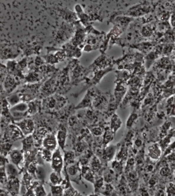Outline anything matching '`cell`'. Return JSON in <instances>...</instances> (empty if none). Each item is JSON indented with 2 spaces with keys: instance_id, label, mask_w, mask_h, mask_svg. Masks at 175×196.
<instances>
[{
  "instance_id": "8fae6325",
  "label": "cell",
  "mask_w": 175,
  "mask_h": 196,
  "mask_svg": "<svg viewBox=\"0 0 175 196\" xmlns=\"http://www.w3.org/2000/svg\"><path fill=\"white\" fill-rule=\"evenodd\" d=\"M66 137H67V133H66V132L64 130H60L58 132L57 137H56L57 140L58 144L59 145V147L63 150H64L65 148Z\"/></svg>"
},
{
  "instance_id": "5bb4252c",
  "label": "cell",
  "mask_w": 175,
  "mask_h": 196,
  "mask_svg": "<svg viewBox=\"0 0 175 196\" xmlns=\"http://www.w3.org/2000/svg\"><path fill=\"white\" fill-rule=\"evenodd\" d=\"M35 176L38 180L43 181L46 177V172L45 169L41 165H37V168L35 171Z\"/></svg>"
},
{
  "instance_id": "d4e9b609",
  "label": "cell",
  "mask_w": 175,
  "mask_h": 196,
  "mask_svg": "<svg viewBox=\"0 0 175 196\" xmlns=\"http://www.w3.org/2000/svg\"><path fill=\"white\" fill-rule=\"evenodd\" d=\"M67 172L71 176H76L79 172V169L76 165H71L67 169Z\"/></svg>"
},
{
  "instance_id": "7c38bea8",
  "label": "cell",
  "mask_w": 175,
  "mask_h": 196,
  "mask_svg": "<svg viewBox=\"0 0 175 196\" xmlns=\"http://www.w3.org/2000/svg\"><path fill=\"white\" fill-rule=\"evenodd\" d=\"M82 175L83 178L86 180L94 184L96 178H94V172L91 169V168L86 166L84 167L83 169Z\"/></svg>"
},
{
  "instance_id": "e575fe53",
  "label": "cell",
  "mask_w": 175,
  "mask_h": 196,
  "mask_svg": "<svg viewBox=\"0 0 175 196\" xmlns=\"http://www.w3.org/2000/svg\"><path fill=\"white\" fill-rule=\"evenodd\" d=\"M169 158L171 160H175V156L174 155H171L169 157Z\"/></svg>"
},
{
  "instance_id": "484cf974",
  "label": "cell",
  "mask_w": 175,
  "mask_h": 196,
  "mask_svg": "<svg viewBox=\"0 0 175 196\" xmlns=\"http://www.w3.org/2000/svg\"><path fill=\"white\" fill-rule=\"evenodd\" d=\"M78 192L76 190H75L73 187H70V188H67L65 190L64 192V196H77Z\"/></svg>"
},
{
  "instance_id": "7402d4cb",
  "label": "cell",
  "mask_w": 175,
  "mask_h": 196,
  "mask_svg": "<svg viewBox=\"0 0 175 196\" xmlns=\"http://www.w3.org/2000/svg\"><path fill=\"white\" fill-rule=\"evenodd\" d=\"M62 101H60V100H57L55 99H53V98H51V99H49V101L48 102V106L49 108L50 109H53L55 107H61L62 105V104H60V102Z\"/></svg>"
},
{
  "instance_id": "74e56055",
  "label": "cell",
  "mask_w": 175,
  "mask_h": 196,
  "mask_svg": "<svg viewBox=\"0 0 175 196\" xmlns=\"http://www.w3.org/2000/svg\"><path fill=\"white\" fill-rule=\"evenodd\" d=\"M89 196H98V195L96 193H95V194H94L90 195Z\"/></svg>"
},
{
  "instance_id": "52a82bcc",
  "label": "cell",
  "mask_w": 175,
  "mask_h": 196,
  "mask_svg": "<svg viewBox=\"0 0 175 196\" xmlns=\"http://www.w3.org/2000/svg\"><path fill=\"white\" fill-rule=\"evenodd\" d=\"M7 189L12 195L18 194L20 190V184L17 178L8 179Z\"/></svg>"
},
{
  "instance_id": "ba28073f",
  "label": "cell",
  "mask_w": 175,
  "mask_h": 196,
  "mask_svg": "<svg viewBox=\"0 0 175 196\" xmlns=\"http://www.w3.org/2000/svg\"><path fill=\"white\" fill-rule=\"evenodd\" d=\"M5 171L8 179L17 178L19 174L18 168L13 163H7L5 166Z\"/></svg>"
},
{
  "instance_id": "6da1fadb",
  "label": "cell",
  "mask_w": 175,
  "mask_h": 196,
  "mask_svg": "<svg viewBox=\"0 0 175 196\" xmlns=\"http://www.w3.org/2000/svg\"><path fill=\"white\" fill-rule=\"evenodd\" d=\"M64 164V160L61 155L60 148H58L54 151L51 158V167L53 172L61 174Z\"/></svg>"
},
{
  "instance_id": "4dcf8cb0",
  "label": "cell",
  "mask_w": 175,
  "mask_h": 196,
  "mask_svg": "<svg viewBox=\"0 0 175 196\" xmlns=\"http://www.w3.org/2000/svg\"><path fill=\"white\" fill-rule=\"evenodd\" d=\"M136 117H137V116H132L130 119L128 121V123H127V125H130L132 124V123L134 121V120L136 119Z\"/></svg>"
},
{
  "instance_id": "f1b7e54d",
  "label": "cell",
  "mask_w": 175,
  "mask_h": 196,
  "mask_svg": "<svg viewBox=\"0 0 175 196\" xmlns=\"http://www.w3.org/2000/svg\"><path fill=\"white\" fill-rule=\"evenodd\" d=\"M25 196H35V194L34 192V189L32 188H29L27 190V192H25Z\"/></svg>"
},
{
  "instance_id": "d590c367",
  "label": "cell",
  "mask_w": 175,
  "mask_h": 196,
  "mask_svg": "<svg viewBox=\"0 0 175 196\" xmlns=\"http://www.w3.org/2000/svg\"><path fill=\"white\" fill-rule=\"evenodd\" d=\"M134 162V159H131L130 160V164H133Z\"/></svg>"
},
{
  "instance_id": "ac0fdd59",
  "label": "cell",
  "mask_w": 175,
  "mask_h": 196,
  "mask_svg": "<svg viewBox=\"0 0 175 196\" xmlns=\"http://www.w3.org/2000/svg\"><path fill=\"white\" fill-rule=\"evenodd\" d=\"M34 190L35 196H47L45 190L42 185H37Z\"/></svg>"
},
{
  "instance_id": "603a6c76",
  "label": "cell",
  "mask_w": 175,
  "mask_h": 196,
  "mask_svg": "<svg viewBox=\"0 0 175 196\" xmlns=\"http://www.w3.org/2000/svg\"><path fill=\"white\" fill-rule=\"evenodd\" d=\"M37 163L36 161H33L32 163H30L27 166L28 173L32 176H35V171L37 168Z\"/></svg>"
},
{
  "instance_id": "e0dca14e",
  "label": "cell",
  "mask_w": 175,
  "mask_h": 196,
  "mask_svg": "<svg viewBox=\"0 0 175 196\" xmlns=\"http://www.w3.org/2000/svg\"><path fill=\"white\" fill-rule=\"evenodd\" d=\"M104 179L102 177H100L95 179V181L94 184L95 193L97 194L102 189L104 185Z\"/></svg>"
},
{
  "instance_id": "8d00e7d4",
  "label": "cell",
  "mask_w": 175,
  "mask_h": 196,
  "mask_svg": "<svg viewBox=\"0 0 175 196\" xmlns=\"http://www.w3.org/2000/svg\"><path fill=\"white\" fill-rule=\"evenodd\" d=\"M152 169H153V166H152V165H150V166H148V170L150 171H151Z\"/></svg>"
},
{
  "instance_id": "4316f807",
  "label": "cell",
  "mask_w": 175,
  "mask_h": 196,
  "mask_svg": "<svg viewBox=\"0 0 175 196\" xmlns=\"http://www.w3.org/2000/svg\"><path fill=\"white\" fill-rule=\"evenodd\" d=\"M1 182L2 184L5 183V182L7 181V179L8 178V177L6 174L5 168H3L2 166H1Z\"/></svg>"
},
{
  "instance_id": "f35d334b",
  "label": "cell",
  "mask_w": 175,
  "mask_h": 196,
  "mask_svg": "<svg viewBox=\"0 0 175 196\" xmlns=\"http://www.w3.org/2000/svg\"><path fill=\"white\" fill-rule=\"evenodd\" d=\"M1 196H5V194H3V192H1Z\"/></svg>"
},
{
  "instance_id": "9a60e30c",
  "label": "cell",
  "mask_w": 175,
  "mask_h": 196,
  "mask_svg": "<svg viewBox=\"0 0 175 196\" xmlns=\"http://www.w3.org/2000/svg\"><path fill=\"white\" fill-rule=\"evenodd\" d=\"M51 187V196H63L64 195V190L60 185H50Z\"/></svg>"
},
{
  "instance_id": "5b68a950",
  "label": "cell",
  "mask_w": 175,
  "mask_h": 196,
  "mask_svg": "<svg viewBox=\"0 0 175 196\" xmlns=\"http://www.w3.org/2000/svg\"><path fill=\"white\" fill-rule=\"evenodd\" d=\"M58 144L57 138L53 134L48 133L45 137L44 138L42 141V145L44 148L48 149L50 151L53 152L57 149Z\"/></svg>"
},
{
  "instance_id": "f546056e",
  "label": "cell",
  "mask_w": 175,
  "mask_h": 196,
  "mask_svg": "<svg viewBox=\"0 0 175 196\" xmlns=\"http://www.w3.org/2000/svg\"><path fill=\"white\" fill-rule=\"evenodd\" d=\"M169 169L167 167H164L160 171V174H161L162 176H165L169 173Z\"/></svg>"
},
{
  "instance_id": "4fadbf2b",
  "label": "cell",
  "mask_w": 175,
  "mask_h": 196,
  "mask_svg": "<svg viewBox=\"0 0 175 196\" xmlns=\"http://www.w3.org/2000/svg\"><path fill=\"white\" fill-rule=\"evenodd\" d=\"M49 180L51 185H60L62 182V178L61 174L53 172L50 174Z\"/></svg>"
},
{
  "instance_id": "9c48e42d",
  "label": "cell",
  "mask_w": 175,
  "mask_h": 196,
  "mask_svg": "<svg viewBox=\"0 0 175 196\" xmlns=\"http://www.w3.org/2000/svg\"><path fill=\"white\" fill-rule=\"evenodd\" d=\"M48 134V130L44 127H40L35 130V131L32 135L34 136V139L37 141H43L44 138Z\"/></svg>"
},
{
  "instance_id": "83f0119b",
  "label": "cell",
  "mask_w": 175,
  "mask_h": 196,
  "mask_svg": "<svg viewBox=\"0 0 175 196\" xmlns=\"http://www.w3.org/2000/svg\"><path fill=\"white\" fill-rule=\"evenodd\" d=\"M91 131L93 135L95 136H99V135H101L102 133V131L101 128H98V127L93 128L91 130Z\"/></svg>"
},
{
  "instance_id": "2e32d148",
  "label": "cell",
  "mask_w": 175,
  "mask_h": 196,
  "mask_svg": "<svg viewBox=\"0 0 175 196\" xmlns=\"http://www.w3.org/2000/svg\"><path fill=\"white\" fill-rule=\"evenodd\" d=\"M91 166L94 172H98L100 169L101 164L99 159L97 157H94L91 161Z\"/></svg>"
},
{
  "instance_id": "8992f818",
  "label": "cell",
  "mask_w": 175,
  "mask_h": 196,
  "mask_svg": "<svg viewBox=\"0 0 175 196\" xmlns=\"http://www.w3.org/2000/svg\"><path fill=\"white\" fill-rule=\"evenodd\" d=\"M9 134L11 139L13 141L21 139L23 138L24 135L20 130V128L17 125H10L9 128Z\"/></svg>"
},
{
  "instance_id": "d6986e66",
  "label": "cell",
  "mask_w": 175,
  "mask_h": 196,
  "mask_svg": "<svg viewBox=\"0 0 175 196\" xmlns=\"http://www.w3.org/2000/svg\"><path fill=\"white\" fill-rule=\"evenodd\" d=\"M53 153V152L45 148H43L42 151V158L47 162H51Z\"/></svg>"
},
{
  "instance_id": "d6a6232c",
  "label": "cell",
  "mask_w": 175,
  "mask_h": 196,
  "mask_svg": "<svg viewBox=\"0 0 175 196\" xmlns=\"http://www.w3.org/2000/svg\"><path fill=\"white\" fill-rule=\"evenodd\" d=\"M136 145H137L138 146H139L140 145H141V141L139 140H137L136 141Z\"/></svg>"
},
{
  "instance_id": "277c9868",
  "label": "cell",
  "mask_w": 175,
  "mask_h": 196,
  "mask_svg": "<svg viewBox=\"0 0 175 196\" xmlns=\"http://www.w3.org/2000/svg\"><path fill=\"white\" fill-rule=\"evenodd\" d=\"M28 110V105L25 103H18L13 106L10 112L14 118H21L25 116Z\"/></svg>"
},
{
  "instance_id": "1f68e13d",
  "label": "cell",
  "mask_w": 175,
  "mask_h": 196,
  "mask_svg": "<svg viewBox=\"0 0 175 196\" xmlns=\"http://www.w3.org/2000/svg\"><path fill=\"white\" fill-rule=\"evenodd\" d=\"M158 196H164V192L162 190H159L158 193Z\"/></svg>"
},
{
  "instance_id": "3957f363",
  "label": "cell",
  "mask_w": 175,
  "mask_h": 196,
  "mask_svg": "<svg viewBox=\"0 0 175 196\" xmlns=\"http://www.w3.org/2000/svg\"><path fill=\"white\" fill-rule=\"evenodd\" d=\"M9 157L12 163L15 165L18 169L22 168V165L25 163L24 154L19 149H13L9 153Z\"/></svg>"
},
{
  "instance_id": "30bf717a",
  "label": "cell",
  "mask_w": 175,
  "mask_h": 196,
  "mask_svg": "<svg viewBox=\"0 0 175 196\" xmlns=\"http://www.w3.org/2000/svg\"><path fill=\"white\" fill-rule=\"evenodd\" d=\"M23 143V151L24 152L30 151L32 149L34 146V138L32 135L26 137L22 141Z\"/></svg>"
},
{
  "instance_id": "7a4b0ae2",
  "label": "cell",
  "mask_w": 175,
  "mask_h": 196,
  "mask_svg": "<svg viewBox=\"0 0 175 196\" xmlns=\"http://www.w3.org/2000/svg\"><path fill=\"white\" fill-rule=\"evenodd\" d=\"M15 124L20 128L24 135L25 137L32 135L35 132V124L34 121L31 119H22L16 122Z\"/></svg>"
},
{
  "instance_id": "ffe728a7",
  "label": "cell",
  "mask_w": 175,
  "mask_h": 196,
  "mask_svg": "<svg viewBox=\"0 0 175 196\" xmlns=\"http://www.w3.org/2000/svg\"><path fill=\"white\" fill-rule=\"evenodd\" d=\"M74 159H75V153L72 151H67L65 153V163H67V164L72 165L74 162Z\"/></svg>"
},
{
  "instance_id": "836d02e7",
  "label": "cell",
  "mask_w": 175,
  "mask_h": 196,
  "mask_svg": "<svg viewBox=\"0 0 175 196\" xmlns=\"http://www.w3.org/2000/svg\"><path fill=\"white\" fill-rule=\"evenodd\" d=\"M150 184L151 185H154L156 183V181L154 179H151L150 181Z\"/></svg>"
},
{
  "instance_id": "44dd1931",
  "label": "cell",
  "mask_w": 175,
  "mask_h": 196,
  "mask_svg": "<svg viewBox=\"0 0 175 196\" xmlns=\"http://www.w3.org/2000/svg\"><path fill=\"white\" fill-rule=\"evenodd\" d=\"M115 149L114 147L110 146L108 147L105 149L104 153H103V158L105 159H112V158L113 157V155L114 153Z\"/></svg>"
},
{
  "instance_id": "cb8c5ba5",
  "label": "cell",
  "mask_w": 175,
  "mask_h": 196,
  "mask_svg": "<svg viewBox=\"0 0 175 196\" xmlns=\"http://www.w3.org/2000/svg\"><path fill=\"white\" fill-rule=\"evenodd\" d=\"M112 138H113V134L112 131H111L110 130H107L104 134L103 144L105 145L108 144L110 141L112 140Z\"/></svg>"
}]
</instances>
